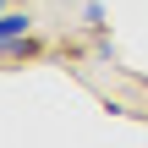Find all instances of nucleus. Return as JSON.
Masks as SVG:
<instances>
[{
	"label": "nucleus",
	"mask_w": 148,
	"mask_h": 148,
	"mask_svg": "<svg viewBox=\"0 0 148 148\" xmlns=\"http://www.w3.org/2000/svg\"><path fill=\"white\" fill-rule=\"evenodd\" d=\"M27 33H33V16H27V11H0V55H5L16 38H27Z\"/></svg>",
	"instance_id": "1"
},
{
	"label": "nucleus",
	"mask_w": 148,
	"mask_h": 148,
	"mask_svg": "<svg viewBox=\"0 0 148 148\" xmlns=\"http://www.w3.org/2000/svg\"><path fill=\"white\" fill-rule=\"evenodd\" d=\"M0 11H5V0H0Z\"/></svg>",
	"instance_id": "2"
}]
</instances>
